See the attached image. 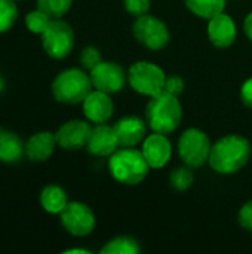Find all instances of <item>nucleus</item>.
<instances>
[{
  "label": "nucleus",
  "mask_w": 252,
  "mask_h": 254,
  "mask_svg": "<svg viewBox=\"0 0 252 254\" xmlns=\"http://www.w3.org/2000/svg\"><path fill=\"white\" fill-rule=\"evenodd\" d=\"M251 152V143L247 137L227 134L212 144L208 164L218 174H235L248 164Z\"/></svg>",
  "instance_id": "nucleus-1"
},
{
  "label": "nucleus",
  "mask_w": 252,
  "mask_h": 254,
  "mask_svg": "<svg viewBox=\"0 0 252 254\" xmlns=\"http://www.w3.org/2000/svg\"><path fill=\"white\" fill-rule=\"evenodd\" d=\"M183 121V106L178 97L168 92H160L150 97L146 106V122L153 132L172 134L181 125Z\"/></svg>",
  "instance_id": "nucleus-2"
},
{
  "label": "nucleus",
  "mask_w": 252,
  "mask_h": 254,
  "mask_svg": "<svg viewBox=\"0 0 252 254\" xmlns=\"http://www.w3.org/2000/svg\"><path fill=\"white\" fill-rule=\"evenodd\" d=\"M108 171L116 182L126 186H135L147 177L150 165L147 164L141 149L120 147L110 156Z\"/></svg>",
  "instance_id": "nucleus-3"
},
{
  "label": "nucleus",
  "mask_w": 252,
  "mask_h": 254,
  "mask_svg": "<svg viewBox=\"0 0 252 254\" xmlns=\"http://www.w3.org/2000/svg\"><path fill=\"white\" fill-rule=\"evenodd\" d=\"M94 89L91 74L82 68L62 70L52 82V94L56 101L64 104H79Z\"/></svg>",
  "instance_id": "nucleus-4"
},
{
  "label": "nucleus",
  "mask_w": 252,
  "mask_h": 254,
  "mask_svg": "<svg viewBox=\"0 0 252 254\" xmlns=\"http://www.w3.org/2000/svg\"><path fill=\"white\" fill-rule=\"evenodd\" d=\"M212 143L206 132L198 128L186 129L178 138V156L190 168H201L209 161Z\"/></svg>",
  "instance_id": "nucleus-5"
},
{
  "label": "nucleus",
  "mask_w": 252,
  "mask_h": 254,
  "mask_svg": "<svg viewBox=\"0 0 252 254\" xmlns=\"http://www.w3.org/2000/svg\"><path fill=\"white\" fill-rule=\"evenodd\" d=\"M128 82L135 92L147 97H154L163 92L166 74L154 63L137 61L129 67Z\"/></svg>",
  "instance_id": "nucleus-6"
},
{
  "label": "nucleus",
  "mask_w": 252,
  "mask_h": 254,
  "mask_svg": "<svg viewBox=\"0 0 252 254\" xmlns=\"http://www.w3.org/2000/svg\"><path fill=\"white\" fill-rule=\"evenodd\" d=\"M132 34L140 45L150 51H160L166 48L171 40L168 25L150 13H144L135 18L132 24Z\"/></svg>",
  "instance_id": "nucleus-7"
},
{
  "label": "nucleus",
  "mask_w": 252,
  "mask_h": 254,
  "mask_svg": "<svg viewBox=\"0 0 252 254\" xmlns=\"http://www.w3.org/2000/svg\"><path fill=\"white\" fill-rule=\"evenodd\" d=\"M42 45L50 58L62 60L68 57L74 48V31L71 25L61 18L50 19L42 33Z\"/></svg>",
  "instance_id": "nucleus-8"
},
{
  "label": "nucleus",
  "mask_w": 252,
  "mask_h": 254,
  "mask_svg": "<svg viewBox=\"0 0 252 254\" xmlns=\"http://www.w3.org/2000/svg\"><path fill=\"white\" fill-rule=\"evenodd\" d=\"M62 228L73 237H88L95 229L94 211L83 202H68L59 213Z\"/></svg>",
  "instance_id": "nucleus-9"
},
{
  "label": "nucleus",
  "mask_w": 252,
  "mask_h": 254,
  "mask_svg": "<svg viewBox=\"0 0 252 254\" xmlns=\"http://www.w3.org/2000/svg\"><path fill=\"white\" fill-rule=\"evenodd\" d=\"M128 74L120 64L113 61H101L91 70V80L94 89L116 94L123 89Z\"/></svg>",
  "instance_id": "nucleus-10"
},
{
  "label": "nucleus",
  "mask_w": 252,
  "mask_h": 254,
  "mask_svg": "<svg viewBox=\"0 0 252 254\" xmlns=\"http://www.w3.org/2000/svg\"><path fill=\"white\" fill-rule=\"evenodd\" d=\"M92 132V127L88 121L73 119L59 127L55 132L56 143L64 150H79L86 147L89 135Z\"/></svg>",
  "instance_id": "nucleus-11"
},
{
  "label": "nucleus",
  "mask_w": 252,
  "mask_h": 254,
  "mask_svg": "<svg viewBox=\"0 0 252 254\" xmlns=\"http://www.w3.org/2000/svg\"><path fill=\"white\" fill-rule=\"evenodd\" d=\"M141 152L153 170H160L163 168L172 155V144L168 140L165 134L160 132H153L144 138L141 143Z\"/></svg>",
  "instance_id": "nucleus-12"
},
{
  "label": "nucleus",
  "mask_w": 252,
  "mask_h": 254,
  "mask_svg": "<svg viewBox=\"0 0 252 254\" xmlns=\"http://www.w3.org/2000/svg\"><path fill=\"white\" fill-rule=\"evenodd\" d=\"M120 147L119 138L116 135L114 127H110L105 124H95L92 128V132L89 135L86 149L91 155L105 158L111 156L117 149Z\"/></svg>",
  "instance_id": "nucleus-13"
},
{
  "label": "nucleus",
  "mask_w": 252,
  "mask_h": 254,
  "mask_svg": "<svg viewBox=\"0 0 252 254\" xmlns=\"http://www.w3.org/2000/svg\"><path fill=\"white\" fill-rule=\"evenodd\" d=\"M85 118L92 124H105L114 113V104L110 94L92 89L91 94L82 103Z\"/></svg>",
  "instance_id": "nucleus-14"
},
{
  "label": "nucleus",
  "mask_w": 252,
  "mask_h": 254,
  "mask_svg": "<svg viewBox=\"0 0 252 254\" xmlns=\"http://www.w3.org/2000/svg\"><path fill=\"white\" fill-rule=\"evenodd\" d=\"M236 24L229 13L221 12L208 19V39L215 48L226 49L232 46L236 40Z\"/></svg>",
  "instance_id": "nucleus-15"
},
{
  "label": "nucleus",
  "mask_w": 252,
  "mask_h": 254,
  "mask_svg": "<svg viewBox=\"0 0 252 254\" xmlns=\"http://www.w3.org/2000/svg\"><path fill=\"white\" fill-rule=\"evenodd\" d=\"M147 122L138 116H125L113 127L119 138L120 147H137L147 137Z\"/></svg>",
  "instance_id": "nucleus-16"
},
{
  "label": "nucleus",
  "mask_w": 252,
  "mask_h": 254,
  "mask_svg": "<svg viewBox=\"0 0 252 254\" xmlns=\"http://www.w3.org/2000/svg\"><path fill=\"white\" fill-rule=\"evenodd\" d=\"M55 146H58L56 143V137L52 132L43 131V132H37L34 135H31L27 143H25V156L30 161L34 162H43L48 161L53 150Z\"/></svg>",
  "instance_id": "nucleus-17"
},
{
  "label": "nucleus",
  "mask_w": 252,
  "mask_h": 254,
  "mask_svg": "<svg viewBox=\"0 0 252 254\" xmlns=\"http://www.w3.org/2000/svg\"><path fill=\"white\" fill-rule=\"evenodd\" d=\"M25 152L22 140L10 131H0V161L4 164L18 162Z\"/></svg>",
  "instance_id": "nucleus-18"
},
{
  "label": "nucleus",
  "mask_w": 252,
  "mask_h": 254,
  "mask_svg": "<svg viewBox=\"0 0 252 254\" xmlns=\"http://www.w3.org/2000/svg\"><path fill=\"white\" fill-rule=\"evenodd\" d=\"M68 204L67 193L62 188L56 185L46 186L40 193V205L49 214H59Z\"/></svg>",
  "instance_id": "nucleus-19"
},
{
  "label": "nucleus",
  "mask_w": 252,
  "mask_h": 254,
  "mask_svg": "<svg viewBox=\"0 0 252 254\" xmlns=\"http://www.w3.org/2000/svg\"><path fill=\"white\" fill-rule=\"evenodd\" d=\"M184 3L193 15L202 19H211L226 9V0H184Z\"/></svg>",
  "instance_id": "nucleus-20"
},
{
  "label": "nucleus",
  "mask_w": 252,
  "mask_h": 254,
  "mask_svg": "<svg viewBox=\"0 0 252 254\" xmlns=\"http://www.w3.org/2000/svg\"><path fill=\"white\" fill-rule=\"evenodd\" d=\"M141 252L138 241L132 237H116L105 243L101 249V254H137Z\"/></svg>",
  "instance_id": "nucleus-21"
},
{
  "label": "nucleus",
  "mask_w": 252,
  "mask_h": 254,
  "mask_svg": "<svg viewBox=\"0 0 252 254\" xmlns=\"http://www.w3.org/2000/svg\"><path fill=\"white\" fill-rule=\"evenodd\" d=\"M195 182V176H193V168H190L189 165L184 167H178L175 170H172L171 176H169V183L171 186L178 190V192H184L187 189L192 188Z\"/></svg>",
  "instance_id": "nucleus-22"
},
{
  "label": "nucleus",
  "mask_w": 252,
  "mask_h": 254,
  "mask_svg": "<svg viewBox=\"0 0 252 254\" xmlns=\"http://www.w3.org/2000/svg\"><path fill=\"white\" fill-rule=\"evenodd\" d=\"M73 4V0H37V9L43 10L50 19L64 16Z\"/></svg>",
  "instance_id": "nucleus-23"
},
{
  "label": "nucleus",
  "mask_w": 252,
  "mask_h": 254,
  "mask_svg": "<svg viewBox=\"0 0 252 254\" xmlns=\"http://www.w3.org/2000/svg\"><path fill=\"white\" fill-rule=\"evenodd\" d=\"M18 18V6L15 0H0V33L13 27Z\"/></svg>",
  "instance_id": "nucleus-24"
},
{
  "label": "nucleus",
  "mask_w": 252,
  "mask_h": 254,
  "mask_svg": "<svg viewBox=\"0 0 252 254\" xmlns=\"http://www.w3.org/2000/svg\"><path fill=\"white\" fill-rule=\"evenodd\" d=\"M49 21H50V18L40 9L28 12L25 16V25L34 34H42L45 31V28L48 27Z\"/></svg>",
  "instance_id": "nucleus-25"
},
{
  "label": "nucleus",
  "mask_w": 252,
  "mask_h": 254,
  "mask_svg": "<svg viewBox=\"0 0 252 254\" xmlns=\"http://www.w3.org/2000/svg\"><path fill=\"white\" fill-rule=\"evenodd\" d=\"M102 61L100 51L95 46H86L80 52V64L85 70H92L97 64Z\"/></svg>",
  "instance_id": "nucleus-26"
},
{
  "label": "nucleus",
  "mask_w": 252,
  "mask_h": 254,
  "mask_svg": "<svg viewBox=\"0 0 252 254\" xmlns=\"http://www.w3.org/2000/svg\"><path fill=\"white\" fill-rule=\"evenodd\" d=\"M150 0H123L125 9L132 16H141L144 13H149L150 10Z\"/></svg>",
  "instance_id": "nucleus-27"
},
{
  "label": "nucleus",
  "mask_w": 252,
  "mask_h": 254,
  "mask_svg": "<svg viewBox=\"0 0 252 254\" xmlns=\"http://www.w3.org/2000/svg\"><path fill=\"white\" fill-rule=\"evenodd\" d=\"M163 91L171 94V95H175V97L183 94V91H184V80H183V77L178 76V74L166 76V82H165V89Z\"/></svg>",
  "instance_id": "nucleus-28"
},
{
  "label": "nucleus",
  "mask_w": 252,
  "mask_h": 254,
  "mask_svg": "<svg viewBox=\"0 0 252 254\" xmlns=\"http://www.w3.org/2000/svg\"><path fill=\"white\" fill-rule=\"evenodd\" d=\"M238 222H239V225H241L244 229L252 232V199L251 201H248V202H245V204L242 205V208L239 210Z\"/></svg>",
  "instance_id": "nucleus-29"
},
{
  "label": "nucleus",
  "mask_w": 252,
  "mask_h": 254,
  "mask_svg": "<svg viewBox=\"0 0 252 254\" xmlns=\"http://www.w3.org/2000/svg\"><path fill=\"white\" fill-rule=\"evenodd\" d=\"M241 100H242V103H244L248 109H251L252 110V77L251 79H248V80L242 85V88H241Z\"/></svg>",
  "instance_id": "nucleus-30"
},
{
  "label": "nucleus",
  "mask_w": 252,
  "mask_h": 254,
  "mask_svg": "<svg viewBox=\"0 0 252 254\" xmlns=\"http://www.w3.org/2000/svg\"><path fill=\"white\" fill-rule=\"evenodd\" d=\"M244 31L247 34V37L252 42V12H250L244 21Z\"/></svg>",
  "instance_id": "nucleus-31"
},
{
  "label": "nucleus",
  "mask_w": 252,
  "mask_h": 254,
  "mask_svg": "<svg viewBox=\"0 0 252 254\" xmlns=\"http://www.w3.org/2000/svg\"><path fill=\"white\" fill-rule=\"evenodd\" d=\"M91 254V252H88V250H83V249H71V250H65L64 254Z\"/></svg>",
  "instance_id": "nucleus-32"
},
{
  "label": "nucleus",
  "mask_w": 252,
  "mask_h": 254,
  "mask_svg": "<svg viewBox=\"0 0 252 254\" xmlns=\"http://www.w3.org/2000/svg\"><path fill=\"white\" fill-rule=\"evenodd\" d=\"M1 88H3V79L0 77V91H1Z\"/></svg>",
  "instance_id": "nucleus-33"
}]
</instances>
